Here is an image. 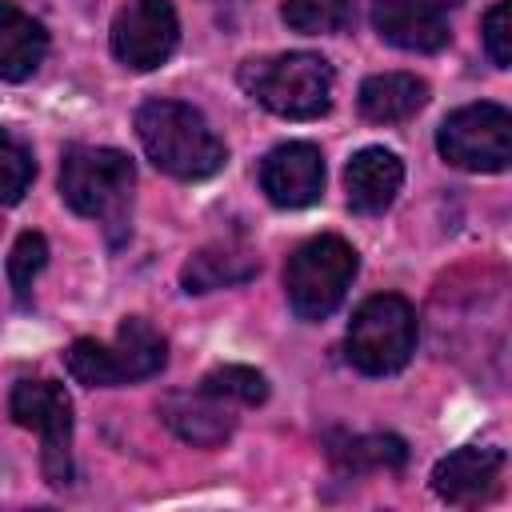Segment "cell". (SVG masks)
Segmentation results:
<instances>
[{
	"instance_id": "cell-18",
	"label": "cell",
	"mask_w": 512,
	"mask_h": 512,
	"mask_svg": "<svg viewBox=\"0 0 512 512\" xmlns=\"http://www.w3.org/2000/svg\"><path fill=\"white\" fill-rule=\"evenodd\" d=\"M328 456L340 472H376V468H404L408 448H404L400 436H388V432H372V436L332 432L328 436Z\"/></svg>"
},
{
	"instance_id": "cell-9",
	"label": "cell",
	"mask_w": 512,
	"mask_h": 512,
	"mask_svg": "<svg viewBox=\"0 0 512 512\" xmlns=\"http://www.w3.org/2000/svg\"><path fill=\"white\" fill-rule=\"evenodd\" d=\"M260 188L276 208H308L324 192V160L312 144L292 140L264 156Z\"/></svg>"
},
{
	"instance_id": "cell-12",
	"label": "cell",
	"mask_w": 512,
	"mask_h": 512,
	"mask_svg": "<svg viewBox=\"0 0 512 512\" xmlns=\"http://www.w3.org/2000/svg\"><path fill=\"white\" fill-rule=\"evenodd\" d=\"M372 24L388 44H396L404 52H436L452 36L448 20L432 8H424L420 0H376Z\"/></svg>"
},
{
	"instance_id": "cell-10",
	"label": "cell",
	"mask_w": 512,
	"mask_h": 512,
	"mask_svg": "<svg viewBox=\"0 0 512 512\" xmlns=\"http://www.w3.org/2000/svg\"><path fill=\"white\" fill-rule=\"evenodd\" d=\"M160 420L192 448H216L236 432L232 400L212 392H168L160 400Z\"/></svg>"
},
{
	"instance_id": "cell-20",
	"label": "cell",
	"mask_w": 512,
	"mask_h": 512,
	"mask_svg": "<svg viewBox=\"0 0 512 512\" xmlns=\"http://www.w3.org/2000/svg\"><path fill=\"white\" fill-rule=\"evenodd\" d=\"M200 388L212 396H224L232 404H264L268 400V380L248 364H220L204 376Z\"/></svg>"
},
{
	"instance_id": "cell-22",
	"label": "cell",
	"mask_w": 512,
	"mask_h": 512,
	"mask_svg": "<svg viewBox=\"0 0 512 512\" xmlns=\"http://www.w3.org/2000/svg\"><path fill=\"white\" fill-rule=\"evenodd\" d=\"M32 176H36L32 152L24 148V140L0 128V204H16L28 192Z\"/></svg>"
},
{
	"instance_id": "cell-19",
	"label": "cell",
	"mask_w": 512,
	"mask_h": 512,
	"mask_svg": "<svg viewBox=\"0 0 512 512\" xmlns=\"http://www.w3.org/2000/svg\"><path fill=\"white\" fill-rule=\"evenodd\" d=\"M280 16L288 28L304 36H324V32H344L356 20V4L352 0H284Z\"/></svg>"
},
{
	"instance_id": "cell-13",
	"label": "cell",
	"mask_w": 512,
	"mask_h": 512,
	"mask_svg": "<svg viewBox=\"0 0 512 512\" xmlns=\"http://www.w3.org/2000/svg\"><path fill=\"white\" fill-rule=\"evenodd\" d=\"M404 184V164L396 152L388 148H360L352 160H348V172H344V188H348V204L364 216H376L384 212L396 192Z\"/></svg>"
},
{
	"instance_id": "cell-2",
	"label": "cell",
	"mask_w": 512,
	"mask_h": 512,
	"mask_svg": "<svg viewBox=\"0 0 512 512\" xmlns=\"http://www.w3.org/2000/svg\"><path fill=\"white\" fill-rule=\"evenodd\" d=\"M244 92L284 120H316L332 108V64L316 52L260 56L240 68Z\"/></svg>"
},
{
	"instance_id": "cell-4",
	"label": "cell",
	"mask_w": 512,
	"mask_h": 512,
	"mask_svg": "<svg viewBox=\"0 0 512 512\" xmlns=\"http://www.w3.org/2000/svg\"><path fill=\"white\" fill-rule=\"evenodd\" d=\"M356 276V252L340 236H312L304 240L284 264L288 304L300 320H324L340 308L348 284Z\"/></svg>"
},
{
	"instance_id": "cell-17",
	"label": "cell",
	"mask_w": 512,
	"mask_h": 512,
	"mask_svg": "<svg viewBox=\"0 0 512 512\" xmlns=\"http://www.w3.org/2000/svg\"><path fill=\"white\" fill-rule=\"evenodd\" d=\"M260 260L248 252V248H236V244H212V248H200L180 280L188 292H212V288H228V284H240L248 276H256Z\"/></svg>"
},
{
	"instance_id": "cell-6",
	"label": "cell",
	"mask_w": 512,
	"mask_h": 512,
	"mask_svg": "<svg viewBox=\"0 0 512 512\" xmlns=\"http://www.w3.org/2000/svg\"><path fill=\"white\" fill-rule=\"evenodd\" d=\"M436 148L448 164L468 172H504L512 160V116L500 104H468L456 108L440 132Z\"/></svg>"
},
{
	"instance_id": "cell-14",
	"label": "cell",
	"mask_w": 512,
	"mask_h": 512,
	"mask_svg": "<svg viewBox=\"0 0 512 512\" xmlns=\"http://www.w3.org/2000/svg\"><path fill=\"white\" fill-rule=\"evenodd\" d=\"M48 52V32L12 0H0V80H28Z\"/></svg>"
},
{
	"instance_id": "cell-1",
	"label": "cell",
	"mask_w": 512,
	"mask_h": 512,
	"mask_svg": "<svg viewBox=\"0 0 512 512\" xmlns=\"http://www.w3.org/2000/svg\"><path fill=\"white\" fill-rule=\"evenodd\" d=\"M136 136H140L148 160L176 180L216 176L228 160V148L212 132V124L192 104H180V100L140 104L136 108Z\"/></svg>"
},
{
	"instance_id": "cell-7",
	"label": "cell",
	"mask_w": 512,
	"mask_h": 512,
	"mask_svg": "<svg viewBox=\"0 0 512 512\" xmlns=\"http://www.w3.org/2000/svg\"><path fill=\"white\" fill-rule=\"evenodd\" d=\"M8 412L20 428H32L44 448L48 484L72 480V400L56 380H20L8 396Z\"/></svg>"
},
{
	"instance_id": "cell-15",
	"label": "cell",
	"mask_w": 512,
	"mask_h": 512,
	"mask_svg": "<svg viewBox=\"0 0 512 512\" xmlns=\"http://www.w3.org/2000/svg\"><path fill=\"white\" fill-rule=\"evenodd\" d=\"M428 104V84L412 72H380L360 84V112L372 124H400Z\"/></svg>"
},
{
	"instance_id": "cell-16",
	"label": "cell",
	"mask_w": 512,
	"mask_h": 512,
	"mask_svg": "<svg viewBox=\"0 0 512 512\" xmlns=\"http://www.w3.org/2000/svg\"><path fill=\"white\" fill-rule=\"evenodd\" d=\"M108 356H112V372H116V384H128V380H148L164 368L168 360V340L144 320V316H128L116 332V344H108Z\"/></svg>"
},
{
	"instance_id": "cell-11",
	"label": "cell",
	"mask_w": 512,
	"mask_h": 512,
	"mask_svg": "<svg viewBox=\"0 0 512 512\" xmlns=\"http://www.w3.org/2000/svg\"><path fill=\"white\" fill-rule=\"evenodd\" d=\"M504 476V452L496 448H460L432 468V488L448 504H480L492 500Z\"/></svg>"
},
{
	"instance_id": "cell-21",
	"label": "cell",
	"mask_w": 512,
	"mask_h": 512,
	"mask_svg": "<svg viewBox=\"0 0 512 512\" xmlns=\"http://www.w3.org/2000/svg\"><path fill=\"white\" fill-rule=\"evenodd\" d=\"M48 264V240L40 232H20L12 252H8V280L20 304H28L32 296V280L40 276V268Z\"/></svg>"
},
{
	"instance_id": "cell-8",
	"label": "cell",
	"mask_w": 512,
	"mask_h": 512,
	"mask_svg": "<svg viewBox=\"0 0 512 512\" xmlns=\"http://www.w3.org/2000/svg\"><path fill=\"white\" fill-rule=\"evenodd\" d=\"M180 40V20L168 0H128L112 20V52L120 64L148 72L160 68Z\"/></svg>"
},
{
	"instance_id": "cell-3",
	"label": "cell",
	"mask_w": 512,
	"mask_h": 512,
	"mask_svg": "<svg viewBox=\"0 0 512 512\" xmlns=\"http://www.w3.org/2000/svg\"><path fill=\"white\" fill-rule=\"evenodd\" d=\"M132 160L116 148H92V144H72L64 152L60 164V196L72 212L104 224V228H120L128 216V200H132Z\"/></svg>"
},
{
	"instance_id": "cell-5",
	"label": "cell",
	"mask_w": 512,
	"mask_h": 512,
	"mask_svg": "<svg viewBox=\"0 0 512 512\" xmlns=\"http://www.w3.org/2000/svg\"><path fill=\"white\" fill-rule=\"evenodd\" d=\"M416 348V312L404 296H368L348 324V360L368 376H388L408 364Z\"/></svg>"
},
{
	"instance_id": "cell-24",
	"label": "cell",
	"mask_w": 512,
	"mask_h": 512,
	"mask_svg": "<svg viewBox=\"0 0 512 512\" xmlns=\"http://www.w3.org/2000/svg\"><path fill=\"white\" fill-rule=\"evenodd\" d=\"M420 4H424V8H432V12H440V16H448L460 0H420Z\"/></svg>"
},
{
	"instance_id": "cell-23",
	"label": "cell",
	"mask_w": 512,
	"mask_h": 512,
	"mask_svg": "<svg viewBox=\"0 0 512 512\" xmlns=\"http://www.w3.org/2000/svg\"><path fill=\"white\" fill-rule=\"evenodd\" d=\"M508 16H512V0H496L484 16V48H488L496 68L512 64V24H508Z\"/></svg>"
}]
</instances>
